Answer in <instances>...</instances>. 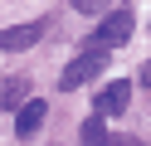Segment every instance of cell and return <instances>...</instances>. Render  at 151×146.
<instances>
[{
    "label": "cell",
    "instance_id": "obj_5",
    "mask_svg": "<svg viewBox=\"0 0 151 146\" xmlns=\"http://www.w3.org/2000/svg\"><path fill=\"white\" fill-rule=\"evenodd\" d=\"M44 117H49V102H44V97H29V102L15 112V136H34L44 127Z\"/></svg>",
    "mask_w": 151,
    "mask_h": 146
},
{
    "label": "cell",
    "instance_id": "obj_2",
    "mask_svg": "<svg viewBox=\"0 0 151 146\" xmlns=\"http://www.w3.org/2000/svg\"><path fill=\"white\" fill-rule=\"evenodd\" d=\"M127 39H132V15H127V10H107V15H102V24L98 29H93V39H88V44H102V49H117V44H127Z\"/></svg>",
    "mask_w": 151,
    "mask_h": 146
},
{
    "label": "cell",
    "instance_id": "obj_3",
    "mask_svg": "<svg viewBox=\"0 0 151 146\" xmlns=\"http://www.w3.org/2000/svg\"><path fill=\"white\" fill-rule=\"evenodd\" d=\"M39 34H44V19H29V24H10V29H0V49H5V54H20V49L39 44Z\"/></svg>",
    "mask_w": 151,
    "mask_h": 146
},
{
    "label": "cell",
    "instance_id": "obj_1",
    "mask_svg": "<svg viewBox=\"0 0 151 146\" xmlns=\"http://www.w3.org/2000/svg\"><path fill=\"white\" fill-rule=\"evenodd\" d=\"M102 63H107V49H102V44H88V49H83V54L73 58V63L63 68V73H59V88H63V93L83 88L93 73H102Z\"/></svg>",
    "mask_w": 151,
    "mask_h": 146
},
{
    "label": "cell",
    "instance_id": "obj_7",
    "mask_svg": "<svg viewBox=\"0 0 151 146\" xmlns=\"http://www.w3.org/2000/svg\"><path fill=\"white\" fill-rule=\"evenodd\" d=\"M83 141H88V146H107V132H102V112L83 122Z\"/></svg>",
    "mask_w": 151,
    "mask_h": 146
},
{
    "label": "cell",
    "instance_id": "obj_6",
    "mask_svg": "<svg viewBox=\"0 0 151 146\" xmlns=\"http://www.w3.org/2000/svg\"><path fill=\"white\" fill-rule=\"evenodd\" d=\"M24 83H20V78H10V83H5V93H0V107H10V112H20V107H24Z\"/></svg>",
    "mask_w": 151,
    "mask_h": 146
},
{
    "label": "cell",
    "instance_id": "obj_8",
    "mask_svg": "<svg viewBox=\"0 0 151 146\" xmlns=\"http://www.w3.org/2000/svg\"><path fill=\"white\" fill-rule=\"evenodd\" d=\"M112 0H73V10H78V15H98V10H107Z\"/></svg>",
    "mask_w": 151,
    "mask_h": 146
},
{
    "label": "cell",
    "instance_id": "obj_9",
    "mask_svg": "<svg viewBox=\"0 0 151 146\" xmlns=\"http://www.w3.org/2000/svg\"><path fill=\"white\" fill-rule=\"evenodd\" d=\"M141 83H151V63H146V68H141Z\"/></svg>",
    "mask_w": 151,
    "mask_h": 146
},
{
    "label": "cell",
    "instance_id": "obj_4",
    "mask_svg": "<svg viewBox=\"0 0 151 146\" xmlns=\"http://www.w3.org/2000/svg\"><path fill=\"white\" fill-rule=\"evenodd\" d=\"M93 102H98L102 117H122V112H127V102H132V83H127V78H117V83H107Z\"/></svg>",
    "mask_w": 151,
    "mask_h": 146
}]
</instances>
